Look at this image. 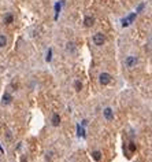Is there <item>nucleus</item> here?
Returning <instances> with one entry per match:
<instances>
[{
    "label": "nucleus",
    "mask_w": 152,
    "mask_h": 162,
    "mask_svg": "<svg viewBox=\"0 0 152 162\" xmlns=\"http://www.w3.org/2000/svg\"><path fill=\"white\" fill-rule=\"evenodd\" d=\"M104 41H106V37H104L103 33H96V35L93 36V43L96 45H103Z\"/></svg>",
    "instance_id": "obj_1"
},
{
    "label": "nucleus",
    "mask_w": 152,
    "mask_h": 162,
    "mask_svg": "<svg viewBox=\"0 0 152 162\" xmlns=\"http://www.w3.org/2000/svg\"><path fill=\"white\" fill-rule=\"evenodd\" d=\"M99 80H100L101 85H108V84L111 83V76L108 73H101L100 77H99Z\"/></svg>",
    "instance_id": "obj_2"
},
{
    "label": "nucleus",
    "mask_w": 152,
    "mask_h": 162,
    "mask_svg": "<svg viewBox=\"0 0 152 162\" xmlns=\"http://www.w3.org/2000/svg\"><path fill=\"white\" fill-rule=\"evenodd\" d=\"M125 62H126V66H127V67H134V66L137 65L138 60H137L136 56H127Z\"/></svg>",
    "instance_id": "obj_3"
},
{
    "label": "nucleus",
    "mask_w": 152,
    "mask_h": 162,
    "mask_svg": "<svg viewBox=\"0 0 152 162\" xmlns=\"http://www.w3.org/2000/svg\"><path fill=\"white\" fill-rule=\"evenodd\" d=\"M134 18H136V14H130L127 18H123L122 19V26H123V28H125V26H129L130 23L134 21Z\"/></svg>",
    "instance_id": "obj_4"
},
{
    "label": "nucleus",
    "mask_w": 152,
    "mask_h": 162,
    "mask_svg": "<svg viewBox=\"0 0 152 162\" xmlns=\"http://www.w3.org/2000/svg\"><path fill=\"white\" fill-rule=\"evenodd\" d=\"M104 117L107 118L108 121H111L114 118V113H112V109H110V107H107V109H104Z\"/></svg>",
    "instance_id": "obj_5"
},
{
    "label": "nucleus",
    "mask_w": 152,
    "mask_h": 162,
    "mask_svg": "<svg viewBox=\"0 0 152 162\" xmlns=\"http://www.w3.org/2000/svg\"><path fill=\"white\" fill-rule=\"evenodd\" d=\"M84 23H85V26L90 28V26H93V23H94V18H93V17H85Z\"/></svg>",
    "instance_id": "obj_6"
},
{
    "label": "nucleus",
    "mask_w": 152,
    "mask_h": 162,
    "mask_svg": "<svg viewBox=\"0 0 152 162\" xmlns=\"http://www.w3.org/2000/svg\"><path fill=\"white\" fill-rule=\"evenodd\" d=\"M12 100V96L10 95V93H4L3 95V104H10Z\"/></svg>",
    "instance_id": "obj_7"
},
{
    "label": "nucleus",
    "mask_w": 152,
    "mask_h": 162,
    "mask_svg": "<svg viewBox=\"0 0 152 162\" xmlns=\"http://www.w3.org/2000/svg\"><path fill=\"white\" fill-rule=\"evenodd\" d=\"M60 124V117H59V114H53V117H52V125L53 126H58Z\"/></svg>",
    "instance_id": "obj_8"
},
{
    "label": "nucleus",
    "mask_w": 152,
    "mask_h": 162,
    "mask_svg": "<svg viewBox=\"0 0 152 162\" xmlns=\"http://www.w3.org/2000/svg\"><path fill=\"white\" fill-rule=\"evenodd\" d=\"M92 157H93V159H94V161H100L101 153H100V151H94V153L92 154Z\"/></svg>",
    "instance_id": "obj_9"
},
{
    "label": "nucleus",
    "mask_w": 152,
    "mask_h": 162,
    "mask_svg": "<svg viewBox=\"0 0 152 162\" xmlns=\"http://www.w3.org/2000/svg\"><path fill=\"white\" fill-rule=\"evenodd\" d=\"M7 44V39H6V36L0 35V47H4Z\"/></svg>",
    "instance_id": "obj_10"
},
{
    "label": "nucleus",
    "mask_w": 152,
    "mask_h": 162,
    "mask_svg": "<svg viewBox=\"0 0 152 162\" xmlns=\"http://www.w3.org/2000/svg\"><path fill=\"white\" fill-rule=\"evenodd\" d=\"M74 87H75L77 92H80V91L82 89V84H81V81H75V83H74Z\"/></svg>",
    "instance_id": "obj_11"
},
{
    "label": "nucleus",
    "mask_w": 152,
    "mask_h": 162,
    "mask_svg": "<svg viewBox=\"0 0 152 162\" xmlns=\"http://www.w3.org/2000/svg\"><path fill=\"white\" fill-rule=\"evenodd\" d=\"M77 132H78V136H82V137L85 136V132H84V129L80 125H77Z\"/></svg>",
    "instance_id": "obj_12"
},
{
    "label": "nucleus",
    "mask_w": 152,
    "mask_h": 162,
    "mask_svg": "<svg viewBox=\"0 0 152 162\" xmlns=\"http://www.w3.org/2000/svg\"><path fill=\"white\" fill-rule=\"evenodd\" d=\"M4 22H6V23H11V22H12V15H10V14H8V15H6Z\"/></svg>",
    "instance_id": "obj_13"
},
{
    "label": "nucleus",
    "mask_w": 152,
    "mask_h": 162,
    "mask_svg": "<svg viewBox=\"0 0 152 162\" xmlns=\"http://www.w3.org/2000/svg\"><path fill=\"white\" fill-rule=\"evenodd\" d=\"M55 10H56V15H55V19L58 18V14H59V11H60V6H59V3H56L55 4Z\"/></svg>",
    "instance_id": "obj_14"
},
{
    "label": "nucleus",
    "mask_w": 152,
    "mask_h": 162,
    "mask_svg": "<svg viewBox=\"0 0 152 162\" xmlns=\"http://www.w3.org/2000/svg\"><path fill=\"white\" fill-rule=\"evenodd\" d=\"M51 55H52V50H48V55H47V60H51Z\"/></svg>",
    "instance_id": "obj_15"
}]
</instances>
